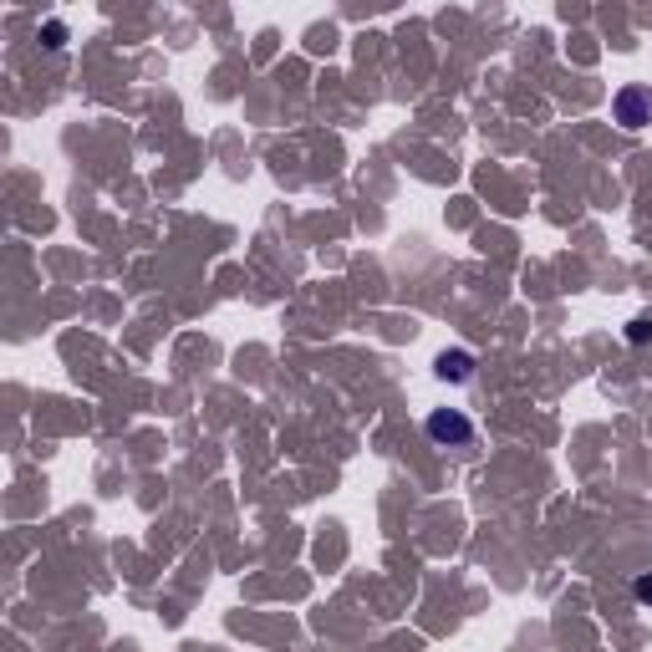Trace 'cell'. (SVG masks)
<instances>
[{
	"mask_svg": "<svg viewBox=\"0 0 652 652\" xmlns=\"http://www.w3.org/2000/svg\"><path fill=\"white\" fill-rule=\"evenodd\" d=\"M423 434L434 438V444H444V448H470L474 444V423L464 418L460 408H434L428 418H423Z\"/></svg>",
	"mask_w": 652,
	"mask_h": 652,
	"instance_id": "obj_1",
	"label": "cell"
},
{
	"mask_svg": "<svg viewBox=\"0 0 652 652\" xmlns=\"http://www.w3.org/2000/svg\"><path fill=\"white\" fill-rule=\"evenodd\" d=\"M612 112L622 128H648L652 122V87H622L612 97Z\"/></svg>",
	"mask_w": 652,
	"mask_h": 652,
	"instance_id": "obj_2",
	"label": "cell"
},
{
	"mask_svg": "<svg viewBox=\"0 0 652 652\" xmlns=\"http://www.w3.org/2000/svg\"><path fill=\"white\" fill-rule=\"evenodd\" d=\"M434 373L444 377V383H470V377H474V352H464V347L438 352V357H434Z\"/></svg>",
	"mask_w": 652,
	"mask_h": 652,
	"instance_id": "obj_3",
	"label": "cell"
},
{
	"mask_svg": "<svg viewBox=\"0 0 652 652\" xmlns=\"http://www.w3.org/2000/svg\"><path fill=\"white\" fill-rule=\"evenodd\" d=\"M632 596H638L642 606H652V571H642V576L632 581Z\"/></svg>",
	"mask_w": 652,
	"mask_h": 652,
	"instance_id": "obj_4",
	"label": "cell"
},
{
	"mask_svg": "<svg viewBox=\"0 0 652 652\" xmlns=\"http://www.w3.org/2000/svg\"><path fill=\"white\" fill-rule=\"evenodd\" d=\"M41 37H47V47L57 51V47H67V26H61V21H47V31H41Z\"/></svg>",
	"mask_w": 652,
	"mask_h": 652,
	"instance_id": "obj_5",
	"label": "cell"
},
{
	"mask_svg": "<svg viewBox=\"0 0 652 652\" xmlns=\"http://www.w3.org/2000/svg\"><path fill=\"white\" fill-rule=\"evenodd\" d=\"M628 337H632V342H648V337H652V322H632V326H628Z\"/></svg>",
	"mask_w": 652,
	"mask_h": 652,
	"instance_id": "obj_6",
	"label": "cell"
}]
</instances>
